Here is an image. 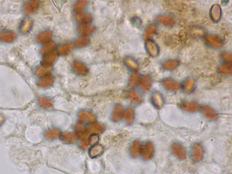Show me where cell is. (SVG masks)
I'll use <instances>...</instances> for the list:
<instances>
[{
    "instance_id": "cell-1",
    "label": "cell",
    "mask_w": 232,
    "mask_h": 174,
    "mask_svg": "<svg viewBox=\"0 0 232 174\" xmlns=\"http://www.w3.org/2000/svg\"><path fill=\"white\" fill-rule=\"evenodd\" d=\"M57 58V54L55 51L47 53L45 55L42 60V65L45 67H48L52 65L56 61Z\"/></svg>"
},
{
    "instance_id": "cell-2",
    "label": "cell",
    "mask_w": 232,
    "mask_h": 174,
    "mask_svg": "<svg viewBox=\"0 0 232 174\" xmlns=\"http://www.w3.org/2000/svg\"><path fill=\"white\" fill-rule=\"evenodd\" d=\"M146 50L149 55L152 57L157 56L159 52L158 47L154 42L152 40H147L146 44Z\"/></svg>"
},
{
    "instance_id": "cell-3",
    "label": "cell",
    "mask_w": 232,
    "mask_h": 174,
    "mask_svg": "<svg viewBox=\"0 0 232 174\" xmlns=\"http://www.w3.org/2000/svg\"><path fill=\"white\" fill-rule=\"evenodd\" d=\"M210 16L214 22L219 21L221 16V9L218 4H214L210 10Z\"/></svg>"
},
{
    "instance_id": "cell-4",
    "label": "cell",
    "mask_w": 232,
    "mask_h": 174,
    "mask_svg": "<svg viewBox=\"0 0 232 174\" xmlns=\"http://www.w3.org/2000/svg\"><path fill=\"white\" fill-rule=\"evenodd\" d=\"M54 77L50 74L45 75L42 77L38 82V85L40 87H46L50 86L53 83Z\"/></svg>"
},
{
    "instance_id": "cell-5",
    "label": "cell",
    "mask_w": 232,
    "mask_h": 174,
    "mask_svg": "<svg viewBox=\"0 0 232 174\" xmlns=\"http://www.w3.org/2000/svg\"><path fill=\"white\" fill-rule=\"evenodd\" d=\"M206 39L207 42L211 45L214 47H219L221 46L222 44L221 40L219 37L214 35H208L207 36Z\"/></svg>"
},
{
    "instance_id": "cell-6",
    "label": "cell",
    "mask_w": 232,
    "mask_h": 174,
    "mask_svg": "<svg viewBox=\"0 0 232 174\" xmlns=\"http://www.w3.org/2000/svg\"><path fill=\"white\" fill-rule=\"evenodd\" d=\"M16 37V34L11 31H5L0 34V40L5 42H10Z\"/></svg>"
},
{
    "instance_id": "cell-7",
    "label": "cell",
    "mask_w": 232,
    "mask_h": 174,
    "mask_svg": "<svg viewBox=\"0 0 232 174\" xmlns=\"http://www.w3.org/2000/svg\"><path fill=\"white\" fill-rule=\"evenodd\" d=\"M123 113V109L121 105H116L114 107V109L112 112V117L113 121H118L121 117Z\"/></svg>"
},
{
    "instance_id": "cell-8",
    "label": "cell",
    "mask_w": 232,
    "mask_h": 174,
    "mask_svg": "<svg viewBox=\"0 0 232 174\" xmlns=\"http://www.w3.org/2000/svg\"><path fill=\"white\" fill-rule=\"evenodd\" d=\"M157 21L165 26H171L174 24L175 22L172 17L166 15L160 16L157 18Z\"/></svg>"
},
{
    "instance_id": "cell-9",
    "label": "cell",
    "mask_w": 232,
    "mask_h": 174,
    "mask_svg": "<svg viewBox=\"0 0 232 174\" xmlns=\"http://www.w3.org/2000/svg\"><path fill=\"white\" fill-rule=\"evenodd\" d=\"M73 68L77 73L81 74H85L88 70L85 65L79 61L74 63Z\"/></svg>"
},
{
    "instance_id": "cell-10",
    "label": "cell",
    "mask_w": 232,
    "mask_h": 174,
    "mask_svg": "<svg viewBox=\"0 0 232 174\" xmlns=\"http://www.w3.org/2000/svg\"><path fill=\"white\" fill-rule=\"evenodd\" d=\"M103 151V147L102 145H95L90 150L89 155L91 157H95L102 153Z\"/></svg>"
},
{
    "instance_id": "cell-11",
    "label": "cell",
    "mask_w": 232,
    "mask_h": 174,
    "mask_svg": "<svg viewBox=\"0 0 232 174\" xmlns=\"http://www.w3.org/2000/svg\"><path fill=\"white\" fill-rule=\"evenodd\" d=\"M80 119L82 121H94V116L88 112L81 111L78 114Z\"/></svg>"
},
{
    "instance_id": "cell-12",
    "label": "cell",
    "mask_w": 232,
    "mask_h": 174,
    "mask_svg": "<svg viewBox=\"0 0 232 174\" xmlns=\"http://www.w3.org/2000/svg\"><path fill=\"white\" fill-rule=\"evenodd\" d=\"M179 65V62L177 60H167L162 64V66L164 69L167 70H172L173 69L176 68Z\"/></svg>"
},
{
    "instance_id": "cell-13",
    "label": "cell",
    "mask_w": 232,
    "mask_h": 174,
    "mask_svg": "<svg viewBox=\"0 0 232 174\" xmlns=\"http://www.w3.org/2000/svg\"><path fill=\"white\" fill-rule=\"evenodd\" d=\"M76 135L72 132H67L64 133L61 136V139L66 142H73L76 139Z\"/></svg>"
},
{
    "instance_id": "cell-14",
    "label": "cell",
    "mask_w": 232,
    "mask_h": 174,
    "mask_svg": "<svg viewBox=\"0 0 232 174\" xmlns=\"http://www.w3.org/2000/svg\"><path fill=\"white\" fill-rule=\"evenodd\" d=\"M104 129V126L98 123L92 124L88 127V131L92 133H100L102 132Z\"/></svg>"
},
{
    "instance_id": "cell-15",
    "label": "cell",
    "mask_w": 232,
    "mask_h": 174,
    "mask_svg": "<svg viewBox=\"0 0 232 174\" xmlns=\"http://www.w3.org/2000/svg\"><path fill=\"white\" fill-rule=\"evenodd\" d=\"M38 7V3L37 1H29L25 5L24 10L26 13H32L36 10Z\"/></svg>"
},
{
    "instance_id": "cell-16",
    "label": "cell",
    "mask_w": 232,
    "mask_h": 174,
    "mask_svg": "<svg viewBox=\"0 0 232 174\" xmlns=\"http://www.w3.org/2000/svg\"><path fill=\"white\" fill-rule=\"evenodd\" d=\"M32 26V22L31 20L29 18H26L23 21L22 26H21V31L23 33H26L30 30Z\"/></svg>"
},
{
    "instance_id": "cell-17",
    "label": "cell",
    "mask_w": 232,
    "mask_h": 174,
    "mask_svg": "<svg viewBox=\"0 0 232 174\" xmlns=\"http://www.w3.org/2000/svg\"><path fill=\"white\" fill-rule=\"evenodd\" d=\"M52 34L50 31H46L41 33L37 37V40L39 42L45 43L51 39Z\"/></svg>"
},
{
    "instance_id": "cell-18",
    "label": "cell",
    "mask_w": 232,
    "mask_h": 174,
    "mask_svg": "<svg viewBox=\"0 0 232 174\" xmlns=\"http://www.w3.org/2000/svg\"><path fill=\"white\" fill-rule=\"evenodd\" d=\"M73 47V45L71 44H65L61 45L59 48V52L61 55H66L71 51Z\"/></svg>"
},
{
    "instance_id": "cell-19",
    "label": "cell",
    "mask_w": 232,
    "mask_h": 174,
    "mask_svg": "<svg viewBox=\"0 0 232 174\" xmlns=\"http://www.w3.org/2000/svg\"><path fill=\"white\" fill-rule=\"evenodd\" d=\"M94 30V27L92 26L85 24H82L79 27L80 32L84 34H89L92 32Z\"/></svg>"
},
{
    "instance_id": "cell-20",
    "label": "cell",
    "mask_w": 232,
    "mask_h": 174,
    "mask_svg": "<svg viewBox=\"0 0 232 174\" xmlns=\"http://www.w3.org/2000/svg\"><path fill=\"white\" fill-rule=\"evenodd\" d=\"M140 85L143 90H147L149 88L151 84V81L149 78L145 76L142 78L140 81Z\"/></svg>"
},
{
    "instance_id": "cell-21",
    "label": "cell",
    "mask_w": 232,
    "mask_h": 174,
    "mask_svg": "<svg viewBox=\"0 0 232 174\" xmlns=\"http://www.w3.org/2000/svg\"><path fill=\"white\" fill-rule=\"evenodd\" d=\"M164 84L167 88L172 89V90L177 89L179 87V84L177 82H175V81L172 80H165L164 81Z\"/></svg>"
},
{
    "instance_id": "cell-22",
    "label": "cell",
    "mask_w": 232,
    "mask_h": 174,
    "mask_svg": "<svg viewBox=\"0 0 232 174\" xmlns=\"http://www.w3.org/2000/svg\"><path fill=\"white\" fill-rule=\"evenodd\" d=\"M156 28L155 25H152L149 26L145 31V37L147 38L152 36L156 32Z\"/></svg>"
},
{
    "instance_id": "cell-23",
    "label": "cell",
    "mask_w": 232,
    "mask_h": 174,
    "mask_svg": "<svg viewBox=\"0 0 232 174\" xmlns=\"http://www.w3.org/2000/svg\"><path fill=\"white\" fill-rule=\"evenodd\" d=\"M219 70L224 74H231L232 73V65L231 63H227L222 65L219 67Z\"/></svg>"
},
{
    "instance_id": "cell-24",
    "label": "cell",
    "mask_w": 232,
    "mask_h": 174,
    "mask_svg": "<svg viewBox=\"0 0 232 174\" xmlns=\"http://www.w3.org/2000/svg\"><path fill=\"white\" fill-rule=\"evenodd\" d=\"M39 103L41 106L45 109H49L52 106V104L51 101L45 98H39Z\"/></svg>"
},
{
    "instance_id": "cell-25",
    "label": "cell",
    "mask_w": 232,
    "mask_h": 174,
    "mask_svg": "<svg viewBox=\"0 0 232 174\" xmlns=\"http://www.w3.org/2000/svg\"><path fill=\"white\" fill-rule=\"evenodd\" d=\"M59 131L57 129H51L45 132V137L50 138H53L57 137L59 134Z\"/></svg>"
},
{
    "instance_id": "cell-26",
    "label": "cell",
    "mask_w": 232,
    "mask_h": 174,
    "mask_svg": "<svg viewBox=\"0 0 232 174\" xmlns=\"http://www.w3.org/2000/svg\"><path fill=\"white\" fill-rule=\"evenodd\" d=\"M77 19L80 22H88L91 20V17L88 14H79L78 15Z\"/></svg>"
},
{
    "instance_id": "cell-27",
    "label": "cell",
    "mask_w": 232,
    "mask_h": 174,
    "mask_svg": "<svg viewBox=\"0 0 232 174\" xmlns=\"http://www.w3.org/2000/svg\"><path fill=\"white\" fill-rule=\"evenodd\" d=\"M55 47V45L52 43H47L42 47L41 51L42 53H47L52 51Z\"/></svg>"
},
{
    "instance_id": "cell-28",
    "label": "cell",
    "mask_w": 232,
    "mask_h": 174,
    "mask_svg": "<svg viewBox=\"0 0 232 174\" xmlns=\"http://www.w3.org/2000/svg\"><path fill=\"white\" fill-rule=\"evenodd\" d=\"M89 41V39L85 36H82L76 40V44L79 46H84L87 45Z\"/></svg>"
},
{
    "instance_id": "cell-29",
    "label": "cell",
    "mask_w": 232,
    "mask_h": 174,
    "mask_svg": "<svg viewBox=\"0 0 232 174\" xmlns=\"http://www.w3.org/2000/svg\"><path fill=\"white\" fill-rule=\"evenodd\" d=\"M125 118L127 123H130L133 118V112L131 109H128L126 110L124 113Z\"/></svg>"
},
{
    "instance_id": "cell-30",
    "label": "cell",
    "mask_w": 232,
    "mask_h": 174,
    "mask_svg": "<svg viewBox=\"0 0 232 174\" xmlns=\"http://www.w3.org/2000/svg\"><path fill=\"white\" fill-rule=\"evenodd\" d=\"M126 65L129 66L130 68L136 69L138 68V65L137 63L134 60L132 59L131 58H127L125 60Z\"/></svg>"
},
{
    "instance_id": "cell-31",
    "label": "cell",
    "mask_w": 232,
    "mask_h": 174,
    "mask_svg": "<svg viewBox=\"0 0 232 174\" xmlns=\"http://www.w3.org/2000/svg\"><path fill=\"white\" fill-rule=\"evenodd\" d=\"M194 84V80L192 78L187 79L185 83V88L187 91H190L192 88Z\"/></svg>"
},
{
    "instance_id": "cell-32",
    "label": "cell",
    "mask_w": 232,
    "mask_h": 174,
    "mask_svg": "<svg viewBox=\"0 0 232 174\" xmlns=\"http://www.w3.org/2000/svg\"><path fill=\"white\" fill-rule=\"evenodd\" d=\"M50 70V68L49 67H40L38 68L37 70L36 73L38 75H44L46 73H47Z\"/></svg>"
},
{
    "instance_id": "cell-33",
    "label": "cell",
    "mask_w": 232,
    "mask_h": 174,
    "mask_svg": "<svg viewBox=\"0 0 232 174\" xmlns=\"http://www.w3.org/2000/svg\"><path fill=\"white\" fill-rule=\"evenodd\" d=\"M86 1H79L76 3L75 5V10L80 11L85 6Z\"/></svg>"
},
{
    "instance_id": "cell-34",
    "label": "cell",
    "mask_w": 232,
    "mask_h": 174,
    "mask_svg": "<svg viewBox=\"0 0 232 174\" xmlns=\"http://www.w3.org/2000/svg\"><path fill=\"white\" fill-rule=\"evenodd\" d=\"M130 96L132 100L135 102H138L140 100V98L138 95L134 92L132 91L130 92Z\"/></svg>"
},
{
    "instance_id": "cell-35",
    "label": "cell",
    "mask_w": 232,
    "mask_h": 174,
    "mask_svg": "<svg viewBox=\"0 0 232 174\" xmlns=\"http://www.w3.org/2000/svg\"><path fill=\"white\" fill-rule=\"evenodd\" d=\"M98 136L97 135H92L89 138V143L90 145L95 144L98 141Z\"/></svg>"
},
{
    "instance_id": "cell-36",
    "label": "cell",
    "mask_w": 232,
    "mask_h": 174,
    "mask_svg": "<svg viewBox=\"0 0 232 174\" xmlns=\"http://www.w3.org/2000/svg\"><path fill=\"white\" fill-rule=\"evenodd\" d=\"M87 135L82 136V137L81 138L80 145L84 149L86 148L87 146Z\"/></svg>"
},
{
    "instance_id": "cell-37",
    "label": "cell",
    "mask_w": 232,
    "mask_h": 174,
    "mask_svg": "<svg viewBox=\"0 0 232 174\" xmlns=\"http://www.w3.org/2000/svg\"><path fill=\"white\" fill-rule=\"evenodd\" d=\"M138 144L137 142L133 143L131 148V152L132 156H135L138 153Z\"/></svg>"
},
{
    "instance_id": "cell-38",
    "label": "cell",
    "mask_w": 232,
    "mask_h": 174,
    "mask_svg": "<svg viewBox=\"0 0 232 174\" xmlns=\"http://www.w3.org/2000/svg\"><path fill=\"white\" fill-rule=\"evenodd\" d=\"M138 74H134L132 75L131 78V83L132 85L134 86V85H135L136 83L138 82Z\"/></svg>"
},
{
    "instance_id": "cell-39",
    "label": "cell",
    "mask_w": 232,
    "mask_h": 174,
    "mask_svg": "<svg viewBox=\"0 0 232 174\" xmlns=\"http://www.w3.org/2000/svg\"><path fill=\"white\" fill-rule=\"evenodd\" d=\"M222 58L225 60L231 62L232 61V55L229 53H224L222 54Z\"/></svg>"
},
{
    "instance_id": "cell-40",
    "label": "cell",
    "mask_w": 232,
    "mask_h": 174,
    "mask_svg": "<svg viewBox=\"0 0 232 174\" xmlns=\"http://www.w3.org/2000/svg\"><path fill=\"white\" fill-rule=\"evenodd\" d=\"M154 100L156 103L161 104L162 103V99L159 94H155L153 96Z\"/></svg>"
},
{
    "instance_id": "cell-41",
    "label": "cell",
    "mask_w": 232,
    "mask_h": 174,
    "mask_svg": "<svg viewBox=\"0 0 232 174\" xmlns=\"http://www.w3.org/2000/svg\"><path fill=\"white\" fill-rule=\"evenodd\" d=\"M76 129L78 132H79V133H82L84 132V126H82V125H78L76 126Z\"/></svg>"
},
{
    "instance_id": "cell-42",
    "label": "cell",
    "mask_w": 232,
    "mask_h": 174,
    "mask_svg": "<svg viewBox=\"0 0 232 174\" xmlns=\"http://www.w3.org/2000/svg\"><path fill=\"white\" fill-rule=\"evenodd\" d=\"M3 121V118L1 116H0V124L2 123Z\"/></svg>"
}]
</instances>
